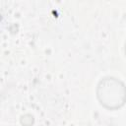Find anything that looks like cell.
I'll return each instance as SVG.
<instances>
[{
  "mask_svg": "<svg viewBox=\"0 0 126 126\" xmlns=\"http://www.w3.org/2000/svg\"><path fill=\"white\" fill-rule=\"evenodd\" d=\"M124 52H125V56H126V41H125V44H124Z\"/></svg>",
  "mask_w": 126,
  "mask_h": 126,
  "instance_id": "7a4b0ae2",
  "label": "cell"
},
{
  "mask_svg": "<svg viewBox=\"0 0 126 126\" xmlns=\"http://www.w3.org/2000/svg\"><path fill=\"white\" fill-rule=\"evenodd\" d=\"M95 94L99 104L108 110L119 109L126 103V86L115 77L101 78L97 83Z\"/></svg>",
  "mask_w": 126,
  "mask_h": 126,
  "instance_id": "6da1fadb",
  "label": "cell"
}]
</instances>
